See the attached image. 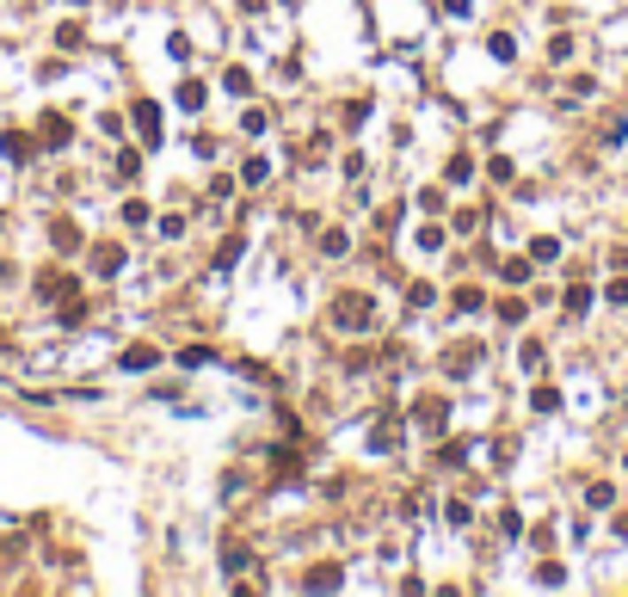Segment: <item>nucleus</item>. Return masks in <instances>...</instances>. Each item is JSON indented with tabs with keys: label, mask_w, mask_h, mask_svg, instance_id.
I'll return each instance as SVG.
<instances>
[{
	"label": "nucleus",
	"mask_w": 628,
	"mask_h": 597,
	"mask_svg": "<svg viewBox=\"0 0 628 597\" xmlns=\"http://www.w3.org/2000/svg\"><path fill=\"white\" fill-rule=\"evenodd\" d=\"M327 321H333L339 333H364V327L376 321V302H370V296H358V290H345V296H333V302H327Z\"/></svg>",
	"instance_id": "f257e3e1"
},
{
	"label": "nucleus",
	"mask_w": 628,
	"mask_h": 597,
	"mask_svg": "<svg viewBox=\"0 0 628 597\" xmlns=\"http://www.w3.org/2000/svg\"><path fill=\"white\" fill-rule=\"evenodd\" d=\"M413 419H419L425 431H444V419H450V400H444V394H419V400H413Z\"/></svg>",
	"instance_id": "f03ea898"
},
{
	"label": "nucleus",
	"mask_w": 628,
	"mask_h": 597,
	"mask_svg": "<svg viewBox=\"0 0 628 597\" xmlns=\"http://www.w3.org/2000/svg\"><path fill=\"white\" fill-rule=\"evenodd\" d=\"M37 296H50V302H62V296H74V277H62V271H50V277H37Z\"/></svg>",
	"instance_id": "7ed1b4c3"
},
{
	"label": "nucleus",
	"mask_w": 628,
	"mask_h": 597,
	"mask_svg": "<svg viewBox=\"0 0 628 597\" xmlns=\"http://www.w3.org/2000/svg\"><path fill=\"white\" fill-rule=\"evenodd\" d=\"M118 265H124V246H93V271L99 277H112Z\"/></svg>",
	"instance_id": "20e7f679"
},
{
	"label": "nucleus",
	"mask_w": 628,
	"mask_h": 597,
	"mask_svg": "<svg viewBox=\"0 0 628 597\" xmlns=\"http://www.w3.org/2000/svg\"><path fill=\"white\" fill-rule=\"evenodd\" d=\"M50 240H56V252H74V246H81V229H74V222L62 216V222L50 229Z\"/></svg>",
	"instance_id": "39448f33"
},
{
	"label": "nucleus",
	"mask_w": 628,
	"mask_h": 597,
	"mask_svg": "<svg viewBox=\"0 0 628 597\" xmlns=\"http://www.w3.org/2000/svg\"><path fill=\"white\" fill-rule=\"evenodd\" d=\"M136 123H142V136H148V142H160V112H154L148 99L136 105Z\"/></svg>",
	"instance_id": "423d86ee"
},
{
	"label": "nucleus",
	"mask_w": 628,
	"mask_h": 597,
	"mask_svg": "<svg viewBox=\"0 0 628 597\" xmlns=\"http://www.w3.org/2000/svg\"><path fill=\"white\" fill-rule=\"evenodd\" d=\"M561 308H567V314H585V308H592V290H585V283H573V290L561 296Z\"/></svg>",
	"instance_id": "0eeeda50"
},
{
	"label": "nucleus",
	"mask_w": 628,
	"mask_h": 597,
	"mask_svg": "<svg viewBox=\"0 0 628 597\" xmlns=\"http://www.w3.org/2000/svg\"><path fill=\"white\" fill-rule=\"evenodd\" d=\"M148 363H160L154 345H129V352H124V369H148Z\"/></svg>",
	"instance_id": "6e6552de"
},
{
	"label": "nucleus",
	"mask_w": 628,
	"mask_h": 597,
	"mask_svg": "<svg viewBox=\"0 0 628 597\" xmlns=\"http://www.w3.org/2000/svg\"><path fill=\"white\" fill-rule=\"evenodd\" d=\"M68 136H74V129H68V118H43V142H50V148H62Z\"/></svg>",
	"instance_id": "1a4fd4ad"
},
{
	"label": "nucleus",
	"mask_w": 628,
	"mask_h": 597,
	"mask_svg": "<svg viewBox=\"0 0 628 597\" xmlns=\"http://www.w3.org/2000/svg\"><path fill=\"white\" fill-rule=\"evenodd\" d=\"M222 87H229V93H235V99H247V93H252L247 68H229V74H222Z\"/></svg>",
	"instance_id": "9d476101"
},
{
	"label": "nucleus",
	"mask_w": 628,
	"mask_h": 597,
	"mask_svg": "<svg viewBox=\"0 0 628 597\" xmlns=\"http://www.w3.org/2000/svg\"><path fill=\"white\" fill-rule=\"evenodd\" d=\"M179 105H191V112H198V105H204V87H198V81H179Z\"/></svg>",
	"instance_id": "9b49d317"
},
{
	"label": "nucleus",
	"mask_w": 628,
	"mask_h": 597,
	"mask_svg": "<svg viewBox=\"0 0 628 597\" xmlns=\"http://www.w3.org/2000/svg\"><path fill=\"white\" fill-rule=\"evenodd\" d=\"M0 148H6L12 160H25V154H31V136H0Z\"/></svg>",
	"instance_id": "f8f14e48"
},
{
	"label": "nucleus",
	"mask_w": 628,
	"mask_h": 597,
	"mask_svg": "<svg viewBox=\"0 0 628 597\" xmlns=\"http://www.w3.org/2000/svg\"><path fill=\"white\" fill-rule=\"evenodd\" d=\"M450 179H456V185H469V179H475V160H469V154H456V160H450Z\"/></svg>",
	"instance_id": "ddd939ff"
},
{
	"label": "nucleus",
	"mask_w": 628,
	"mask_h": 597,
	"mask_svg": "<svg viewBox=\"0 0 628 597\" xmlns=\"http://www.w3.org/2000/svg\"><path fill=\"white\" fill-rule=\"evenodd\" d=\"M610 499H616V486H610V480H598V486H592V492H585V505H598V511H604V505H610Z\"/></svg>",
	"instance_id": "4468645a"
},
{
	"label": "nucleus",
	"mask_w": 628,
	"mask_h": 597,
	"mask_svg": "<svg viewBox=\"0 0 628 597\" xmlns=\"http://www.w3.org/2000/svg\"><path fill=\"white\" fill-rule=\"evenodd\" d=\"M241 179H247V185H265V179H271V167H265V160H247V167H241Z\"/></svg>",
	"instance_id": "2eb2a0df"
},
{
	"label": "nucleus",
	"mask_w": 628,
	"mask_h": 597,
	"mask_svg": "<svg viewBox=\"0 0 628 597\" xmlns=\"http://www.w3.org/2000/svg\"><path fill=\"white\" fill-rule=\"evenodd\" d=\"M469 363H475V352H469V345H456V352H450V376H469Z\"/></svg>",
	"instance_id": "dca6fc26"
},
{
	"label": "nucleus",
	"mask_w": 628,
	"mask_h": 597,
	"mask_svg": "<svg viewBox=\"0 0 628 597\" xmlns=\"http://www.w3.org/2000/svg\"><path fill=\"white\" fill-rule=\"evenodd\" d=\"M530 400H536V413H554V407H561V394H554V388H536Z\"/></svg>",
	"instance_id": "f3484780"
},
{
	"label": "nucleus",
	"mask_w": 628,
	"mask_h": 597,
	"mask_svg": "<svg viewBox=\"0 0 628 597\" xmlns=\"http://www.w3.org/2000/svg\"><path fill=\"white\" fill-rule=\"evenodd\" d=\"M0 339H6V333H0Z\"/></svg>",
	"instance_id": "a211bd4d"
}]
</instances>
